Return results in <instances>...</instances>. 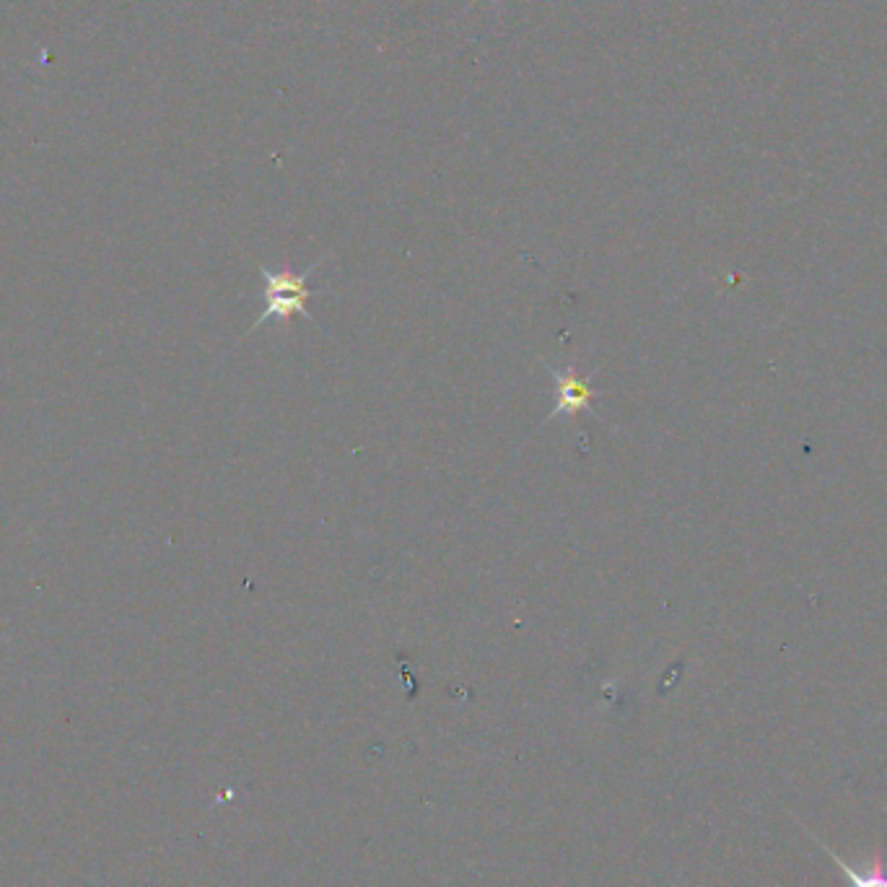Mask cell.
Instances as JSON below:
<instances>
[{
	"instance_id": "6da1fadb",
	"label": "cell",
	"mask_w": 887,
	"mask_h": 887,
	"mask_svg": "<svg viewBox=\"0 0 887 887\" xmlns=\"http://www.w3.org/2000/svg\"><path fill=\"white\" fill-rule=\"evenodd\" d=\"M325 260L327 257H320V260L312 262V265H309L307 270H301V273H296V270L288 268V265H283V268H268V265H260L262 299H265V309H262L260 317L252 322V327L247 330V335H252L257 327L268 325V322H273V320L281 322L283 327H288L291 325V320H294V317H299V314L304 317V320L314 322L312 314H309V309H307V304H309V299L320 296V288H309L307 281H309V275L320 268Z\"/></svg>"
},
{
	"instance_id": "7a4b0ae2",
	"label": "cell",
	"mask_w": 887,
	"mask_h": 887,
	"mask_svg": "<svg viewBox=\"0 0 887 887\" xmlns=\"http://www.w3.org/2000/svg\"><path fill=\"white\" fill-rule=\"evenodd\" d=\"M543 366L550 377H553V382H556V408L545 415L543 426L548 421H556L558 415H571V418H574V415L581 413V410H589L592 415H597L592 408V400L594 397L605 395V390H594L592 384H589V379H592V374L597 369L584 377V374L576 371V366H566V369H558V366L550 364Z\"/></svg>"
}]
</instances>
